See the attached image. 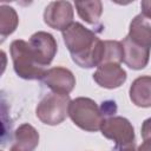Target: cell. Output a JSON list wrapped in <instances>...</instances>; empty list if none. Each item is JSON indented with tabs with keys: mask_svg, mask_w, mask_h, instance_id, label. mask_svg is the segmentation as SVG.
<instances>
[{
	"mask_svg": "<svg viewBox=\"0 0 151 151\" xmlns=\"http://www.w3.org/2000/svg\"><path fill=\"white\" fill-rule=\"evenodd\" d=\"M124 48V59L123 61L132 70L144 68L150 59V47H145L132 41L127 35L122 41Z\"/></svg>",
	"mask_w": 151,
	"mask_h": 151,
	"instance_id": "cell-9",
	"label": "cell"
},
{
	"mask_svg": "<svg viewBox=\"0 0 151 151\" xmlns=\"http://www.w3.org/2000/svg\"><path fill=\"white\" fill-rule=\"evenodd\" d=\"M68 116L72 122L81 130L96 132L100 130L105 114L94 100L86 97H79L70 103Z\"/></svg>",
	"mask_w": 151,
	"mask_h": 151,
	"instance_id": "cell-3",
	"label": "cell"
},
{
	"mask_svg": "<svg viewBox=\"0 0 151 151\" xmlns=\"http://www.w3.org/2000/svg\"><path fill=\"white\" fill-rule=\"evenodd\" d=\"M70 96L55 92L47 93L38 104L35 114L38 119L46 125H58L68 116Z\"/></svg>",
	"mask_w": 151,
	"mask_h": 151,
	"instance_id": "cell-4",
	"label": "cell"
},
{
	"mask_svg": "<svg viewBox=\"0 0 151 151\" xmlns=\"http://www.w3.org/2000/svg\"><path fill=\"white\" fill-rule=\"evenodd\" d=\"M140 7H142V13L151 18V1H142Z\"/></svg>",
	"mask_w": 151,
	"mask_h": 151,
	"instance_id": "cell-18",
	"label": "cell"
},
{
	"mask_svg": "<svg viewBox=\"0 0 151 151\" xmlns=\"http://www.w3.org/2000/svg\"><path fill=\"white\" fill-rule=\"evenodd\" d=\"M130 99L139 107H151V76L134 79L130 86Z\"/></svg>",
	"mask_w": 151,
	"mask_h": 151,
	"instance_id": "cell-12",
	"label": "cell"
},
{
	"mask_svg": "<svg viewBox=\"0 0 151 151\" xmlns=\"http://www.w3.org/2000/svg\"><path fill=\"white\" fill-rule=\"evenodd\" d=\"M39 144V133L29 124H21L14 132V146L21 151H33Z\"/></svg>",
	"mask_w": 151,
	"mask_h": 151,
	"instance_id": "cell-13",
	"label": "cell"
},
{
	"mask_svg": "<svg viewBox=\"0 0 151 151\" xmlns=\"http://www.w3.org/2000/svg\"><path fill=\"white\" fill-rule=\"evenodd\" d=\"M101 134L113 140L117 146H124L134 143V130L132 124L124 117L111 116L104 119L101 127Z\"/></svg>",
	"mask_w": 151,
	"mask_h": 151,
	"instance_id": "cell-5",
	"label": "cell"
},
{
	"mask_svg": "<svg viewBox=\"0 0 151 151\" xmlns=\"http://www.w3.org/2000/svg\"><path fill=\"white\" fill-rule=\"evenodd\" d=\"M124 59V48L122 41L104 40L99 65L103 64H120ZM98 65V66H99Z\"/></svg>",
	"mask_w": 151,
	"mask_h": 151,
	"instance_id": "cell-15",
	"label": "cell"
},
{
	"mask_svg": "<svg viewBox=\"0 0 151 151\" xmlns=\"http://www.w3.org/2000/svg\"><path fill=\"white\" fill-rule=\"evenodd\" d=\"M118 151H137L136 150V144L131 143V144H127V145H124V146H118Z\"/></svg>",
	"mask_w": 151,
	"mask_h": 151,
	"instance_id": "cell-19",
	"label": "cell"
},
{
	"mask_svg": "<svg viewBox=\"0 0 151 151\" xmlns=\"http://www.w3.org/2000/svg\"><path fill=\"white\" fill-rule=\"evenodd\" d=\"M19 22V18L14 8L9 6L1 5L0 7V33L1 39L5 40V38L9 34H12Z\"/></svg>",
	"mask_w": 151,
	"mask_h": 151,
	"instance_id": "cell-16",
	"label": "cell"
},
{
	"mask_svg": "<svg viewBox=\"0 0 151 151\" xmlns=\"http://www.w3.org/2000/svg\"><path fill=\"white\" fill-rule=\"evenodd\" d=\"M9 151H21L19 147H17V146H14V145H12V147H11V150Z\"/></svg>",
	"mask_w": 151,
	"mask_h": 151,
	"instance_id": "cell-21",
	"label": "cell"
},
{
	"mask_svg": "<svg viewBox=\"0 0 151 151\" xmlns=\"http://www.w3.org/2000/svg\"><path fill=\"white\" fill-rule=\"evenodd\" d=\"M28 42L35 48V51L40 54V57L42 58L45 64L48 66L52 63V60L58 51V45H57L54 37L47 32L39 31V32H35L34 34H32Z\"/></svg>",
	"mask_w": 151,
	"mask_h": 151,
	"instance_id": "cell-10",
	"label": "cell"
},
{
	"mask_svg": "<svg viewBox=\"0 0 151 151\" xmlns=\"http://www.w3.org/2000/svg\"><path fill=\"white\" fill-rule=\"evenodd\" d=\"M127 37L136 44L151 48V18L143 13L136 15L130 24Z\"/></svg>",
	"mask_w": 151,
	"mask_h": 151,
	"instance_id": "cell-11",
	"label": "cell"
},
{
	"mask_svg": "<svg viewBox=\"0 0 151 151\" xmlns=\"http://www.w3.org/2000/svg\"><path fill=\"white\" fill-rule=\"evenodd\" d=\"M137 151H151V140H144V143L139 145Z\"/></svg>",
	"mask_w": 151,
	"mask_h": 151,
	"instance_id": "cell-20",
	"label": "cell"
},
{
	"mask_svg": "<svg viewBox=\"0 0 151 151\" xmlns=\"http://www.w3.org/2000/svg\"><path fill=\"white\" fill-rule=\"evenodd\" d=\"M11 57L15 73L22 79L41 80L47 71V65L28 41L21 39L12 41Z\"/></svg>",
	"mask_w": 151,
	"mask_h": 151,
	"instance_id": "cell-2",
	"label": "cell"
},
{
	"mask_svg": "<svg viewBox=\"0 0 151 151\" xmlns=\"http://www.w3.org/2000/svg\"><path fill=\"white\" fill-rule=\"evenodd\" d=\"M74 6L77 8L78 15L87 24L94 25L98 22L101 13H103V5L101 1H76Z\"/></svg>",
	"mask_w": 151,
	"mask_h": 151,
	"instance_id": "cell-14",
	"label": "cell"
},
{
	"mask_svg": "<svg viewBox=\"0 0 151 151\" xmlns=\"http://www.w3.org/2000/svg\"><path fill=\"white\" fill-rule=\"evenodd\" d=\"M44 21L53 29L65 31L73 24V8L68 1H51L44 12Z\"/></svg>",
	"mask_w": 151,
	"mask_h": 151,
	"instance_id": "cell-6",
	"label": "cell"
},
{
	"mask_svg": "<svg viewBox=\"0 0 151 151\" xmlns=\"http://www.w3.org/2000/svg\"><path fill=\"white\" fill-rule=\"evenodd\" d=\"M41 80L53 92L60 94H68L76 85V78L73 73L68 68L61 66L47 70Z\"/></svg>",
	"mask_w": 151,
	"mask_h": 151,
	"instance_id": "cell-7",
	"label": "cell"
},
{
	"mask_svg": "<svg viewBox=\"0 0 151 151\" xmlns=\"http://www.w3.org/2000/svg\"><path fill=\"white\" fill-rule=\"evenodd\" d=\"M63 39L72 60L83 68L98 66L100 63L103 40L80 22H73L63 31Z\"/></svg>",
	"mask_w": 151,
	"mask_h": 151,
	"instance_id": "cell-1",
	"label": "cell"
},
{
	"mask_svg": "<svg viewBox=\"0 0 151 151\" xmlns=\"http://www.w3.org/2000/svg\"><path fill=\"white\" fill-rule=\"evenodd\" d=\"M142 137L144 140H151V118L144 120L142 125Z\"/></svg>",
	"mask_w": 151,
	"mask_h": 151,
	"instance_id": "cell-17",
	"label": "cell"
},
{
	"mask_svg": "<svg viewBox=\"0 0 151 151\" xmlns=\"http://www.w3.org/2000/svg\"><path fill=\"white\" fill-rule=\"evenodd\" d=\"M127 78L125 70L119 64H103L97 66L93 73L94 81L105 88H117L122 86Z\"/></svg>",
	"mask_w": 151,
	"mask_h": 151,
	"instance_id": "cell-8",
	"label": "cell"
}]
</instances>
